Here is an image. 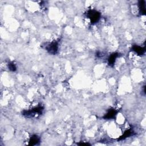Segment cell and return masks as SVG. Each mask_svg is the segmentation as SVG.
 <instances>
[{
	"mask_svg": "<svg viewBox=\"0 0 146 146\" xmlns=\"http://www.w3.org/2000/svg\"><path fill=\"white\" fill-rule=\"evenodd\" d=\"M44 110L42 106H38L29 110H24L22 111V115L27 117H36L41 115Z\"/></svg>",
	"mask_w": 146,
	"mask_h": 146,
	"instance_id": "1",
	"label": "cell"
},
{
	"mask_svg": "<svg viewBox=\"0 0 146 146\" xmlns=\"http://www.w3.org/2000/svg\"><path fill=\"white\" fill-rule=\"evenodd\" d=\"M132 51L136 53L139 55H143L145 54V46H140L139 45H133L132 46Z\"/></svg>",
	"mask_w": 146,
	"mask_h": 146,
	"instance_id": "5",
	"label": "cell"
},
{
	"mask_svg": "<svg viewBox=\"0 0 146 146\" xmlns=\"http://www.w3.org/2000/svg\"><path fill=\"white\" fill-rule=\"evenodd\" d=\"M118 111L117 110H116V109L113 108H110L107 113L104 115L103 118L104 119H113L114 118H115L116 116L117 115Z\"/></svg>",
	"mask_w": 146,
	"mask_h": 146,
	"instance_id": "4",
	"label": "cell"
},
{
	"mask_svg": "<svg viewBox=\"0 0 146 146\" xmlns=\"http://www.w3.org/2000/svg\"><path fill=\"white\" fill-rule=\"evenodd\" d=\"M119 56V54L118 52H114L111 54L108 58V64L109 66L112 67L115 64L116 59Z\"/></svg>",
	"mask_w": 146,
	"mask_h": 146,
	"instance_id": "7",
	"label": "cell"
},
{
	"mask_svg": "<svg viewBox=\"0 0 146 146\" xmlns=\"http://www.w3.org/2000/svg\"><path fill=\"white\" fill-rule=\"evenodd\" d=\"M8 68L10 71L12 72H15L17 70V67L15 64L13 62H10L7 64Z\"/></svg>",
	"mask_w": 146,
	"mask_h": 146,
	"instance_id": "10",
	"label": "cell"
},
{
	"mask_svg": "<svg viewBox=\"0 0 146 146\" xmlns=\"http://www.w3.org/2000/svg\"><path fill=\"white\" fill-rule=\"evenodd\" d=\"M44 48L50 54L55 55L58 51L59 42L56 40H53L47 43L44 46Z\"/></svg>",
	"mask_w": 146,
	"mask_h": 146,
	"instance_id": "3",
	"label": "cell"
},
{
	"mask_svg": "<svg viewBox=\"0 0 146 146\" xmlns=\"http://www.w3.org/2000/svg\"><path fill=\"white\" fill-rule=\"evenodd\" d=\"M40 141V138L37 135H33L30 136L29 140V145H39Z\"/></svg>",
	"mask_w": 146,
	"mask_h": 146,
	"instance_id": "6",
	"label": "cell"
},
{
	"mask_svg": "<svg viewBox=\"0 0 146 146\" xmlns=\"http://www.w3.org/2000/svg\"><path fill=\"white\" fill-rule=\"evenodd\" d=\"M78 145H90V144L87 143H78Z\"/></svg>",
	"mask_w": 146,
	"mask_h": 146,
	"instance_id": "11",
	"label": "cell"
},
{
	"mask_svg": "<svg viewBox=\"0 0 146 146\" xmlns=\"http://www.w3.org/2000/svg\"><path fill=\"white\" fill-rule=\"evenodd\" d=\"M86 15L90 19L91 24H95L98 22L101 17V13L95 9H89L86 11Z\"/></svg>",
	"mask_w": 146,
	"mask_h": 146,
	"instance_id": "2",
	"label": "cell"
},
{
	"mask_svg": "<svg viewBox=\"0 0 146 146\" xmlns=\"http://www.w3.org/2000/svg\"><path fill=\"white\" fill-rule=\"evenodd\" d=\"M144 1H140L139 2V10L140 15H145V3Z\"/></svg>",
	"mask_w": 146,
	"mask_h": 146,
	"instance_id": "8",
	"label": "cell"
},
{
	"mask_svg": "<svg viewBox=\"0 0 146 146\" xmlns=\"http://www.w3.org/2000/svg\"><path fill=\"white\" fill-rule=\"evenodd\" d=\"M133 133H134V132L133 131L132 129H129L127 130L126 131H125L124 133H123V135L122 136H121L120 137V138L118 139V140H124L125 139H126V138H127V137H129V136L133 135Z\"/></svg>",
	"mask_w": 146,
	"mask_h": 146,
	"instance_id": "9",
	"label": "cell"
}]
</instances>
